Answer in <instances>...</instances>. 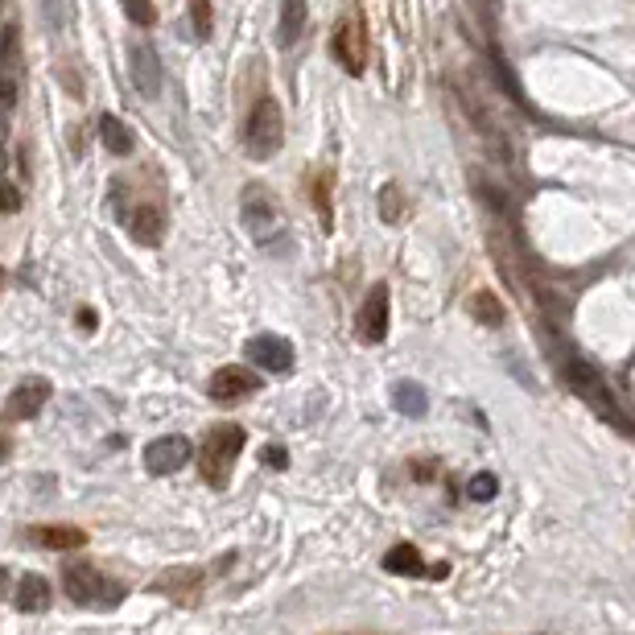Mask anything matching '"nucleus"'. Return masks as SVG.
I'll use <instances>...</instances> for the list:
<instances>
[{"instance_id":"obj_13","label":"nucleus","mask_w":635,"mask_h":635,"mask_svg":"<svg viewBox=\"0 0 635 635\" xmlns=\"http://www.w3.org/2000/svg\"><path fill=\"white\" fill-rule=\"evenodd\" d=\"M128 78H132V87L137 95L145 99H157L161 95V59H157L153 46H128Z\"/></svg>"},{"instance_id":"obj_34","label":"nucleus","mask_w":635,"mask_h":635,"mask_svg":"<svg viewBox=\"0 0 635 635\" xmlns=\"http://www.w3.org/2000/svg\"><path fill=\"white\" fill-rule=\"evenodd\" d=\"M0 594H9V569H0Z\"/></svg>"},{"instance_id":"obj_27","label":"nucleus","mask_w":635,"mask_h":635,"mask_svg":"<svg viewBox=\"0 0 635 635\" xmlns=\"http://www.w3.org/2000/svg\"><path fill=\"white\" fill-rule=\"evenodd\" d=\"M190 21H195L198 38H211V21H215V13H211V0H190Z\"/></svg>"},{"instance_id":"obj_20","label":"nucleus","mask_w":635,"mask_h":635,"mask_svg":"<svg viewBox=\"0 0 635 635\" xmlns=\"http://www.w3.org/2000/svg\"><path fill=\"white\" fill-rule=\"evenodd\" d=\"M467 310H470V318H479L483 326H503V322H508L503 302H499L491 289H475V294H470V302H467Z\"/></svg>"},{"instance_id":"obj_15","label":"nucleus","mask_w":635,"mask_h":635,"mask_svg":"<svg viewBox=\"0 0 635 635\" xmlns=\"http://www.w3.org/2000/svg\"><path fill=\"white\" fill-rule=\"evenodd\" d=\"M21 537L30 540L38 549H50V553H70V549H83L87 545V532L75 524H30Z\"/></svg>"},{"instance_id":"obj_32","label":"nucleus","mask_w":635,"mask_h":635,"mask_svg":"<svg viewBox=\"0 0 635 635\" xmlns=\"http://www.w3.org/2000/svg\"><path fill=\"white\" fill-rule=\"evenodd\" d=\"M78 326H83V331H95V310L83 305V310H78Z\"/></svg>"},{"instance_id":"obj_9","label":"nucleus","mask_w":635,"mask_h":635,"mask_svg":"<svg viewBox=\"0 0 635 635\" xmlns=\"http://www.w3.org/2000/svg\"><path fill=\"white\" fill-rule=\"evenodd\" d=\"M190 458H195V449H190V441L182 433H166V438H157L145 446V470L153 479H166V475L182 470Z\"/></svg>"},{"instance_id":"obj_21","label":"nucleus","mask_w":635,"mask_h":635,"mask_svg":"<svg viewBox=\"0 0 635 635\" xmlns=\"http://www.w3.org/2000/svg\"><path fill=\"white\" fill-rule=\"evenodd\" d=\"M392 404L404 413V417H425L430 413V396H425V388L413 380H401L396 388H392Z\"/></svg>"},{"instance_id":"obj_7","label":"nucleus","mask_w":635,"mask_h":635,"mask_svg":"<svg viewBox=\"0 0 635 635\" xmlns=\"http://www.w3.org/2000/svg\"><path fill=\"white\" fill-rule=\"evenodd\" d=\"M240 219H244L248 235H252L256 244H268V240L277 235V227H281V211H277V198L268 195L260 182H252V186L244 190V198H240Z\"/></svg>"},{"instance_id":"obj_4","label":"nucleus","mask_w":635,"mask_h":635,"mask_svg":"<svg viewBox=\"0 0 635 635\" xmlns=\"http://www.w3.org/2000/svg\"><path fill=\"white\" fill-rule=\"evenodd\" d=\"M248 433L244 425H235V421H223V425H211L203 438V449H198V479L206 487L223 491L231 483V470L240 462V449H244Z\"/></svg>"},{"instance_id":"obj_3","label":"nucleus","mask_w":635,"mask_h":635,"mask_svg":"<svg viewBox=\"0 0 635 635\" xmlns=\"http://www.w3.org/2000/svg\"><path fill=\"white\" fill-rule=\"evenodd\" d=\"M62 590L75 606H87V611H112L128 598V590L120 586L116 577H108L95 561L87 558H67L62 561Z\"/></svg>"},{"instance_id":"obj_23","label":"nucleus","mask_w":635,"mask_h":635,"mask_svg":"<svg viewBox=\"0 0 635 635\" xmlns=\"http://www.w3.org/2000/svg\"><path fill=\"white\" fill-rule=\"evenodd\" d=\"M404 215H409V203H404V190L396 186V182H388V186L380 190V219L388 227H401Z\"/></svg>"},{"instance_id":"obj_5","label":"nucleus","mask_w":635,"mask_h":635,"mask_svg":"<svg viewBox=\"0 0 635 635\" xmlns=\"http://www.w3.org/2000/svg\"><path fill=\"white\" fill-rule=\"evenodd\" d=\"M285 145V116H281V104L273 95H260L248 112V124H244V149L252 161H268L277 157Z\"/></svg>"},{"instance_id":"obj_10","label":"nucleus","mask_w":635,"mask_h":635,"mask_svg":"<svg viewBox=\"0 0 635 635\" xmlns=\"http://www.w3.org/2000/svg\"><path fill=\"white\" fill-rule=\"evenodd\" d=\"M355 334H359V342H367V347L388 339V285L384 281H376L372 294L363 297L359 318H355Z\"/></svg>"},{"instance_id":"obj_19","label":"nucleus","mask_w":635,"mask_h":635,"mask_svg":"<svg viewBox=\"0 0 635 635\" xmlns=\"http://www.w3.org/2000/svg\"><path fill=\"white\" fill-rule=\"evenodd\" d=\"M99 141H104V149H108L112 157H128L137 149V132L120 116H99Z\"/></svg>"},{"instance_id":"obj_6","label":"nucleus","mask_w":635,"mask_h":635,"mask_svg":"<svg viewBox=\"0 0 635 635\" xmlns=\"http://www.w3.org/2000/svg\"><path fill=\"white\" fill-rule=\"evenodd\" d=\"M331 54L347 75L359 78L367 70V25H363L359 13H347V17L334 25V38H331Z\"/></svg>"},{"instance_id":"obj_31","label":"nucleus","mask_w":635,"mask_h":635,"mask_svg":"<svg viewBox=\"0 0 635 635\" xmlns=\"http://www.w3.org/2000/svg\"><path fill=\"white\" fill-rule=\"evenodd\" d=\"M413 475H417V483H433V475H438V458H417L413 462Z\"/></svg>"},{"instance_id":"obj_36","label":"nucleus","mask_w":635,"mask_h":635,"mask_svg":"<svg viewBox=\"0 0 635 635\" xmlns=\"http://www.w3.org/2000/svg\"><path fill=\"white\" fill-rule=\"evenodd\" d=\"M0 285H5V268H0Z\"/></svg>"},{"instance_id":"obj_35","label":"nucleus","mask_w":635,"mask_h":635,"mask_svg":"<svg viewBox=\"0 0 635 635\" xmlns=\"http://www.w3.org/2000/svg\"><path fill=\"white\" fill-rule=\"evenodd\" d=\"M5 449H9V441H5V438H0V458H5Z\"/></svg>"},{"instance_id":"obj_11","label":"nucleus","mask_w":635,"mask_h":635,"mask_svg":"<svg viewBox=\"0 0 635 635\" xmlns=\"http://www.w3.org/2000/svg\"><path fill=\"white\" fill-rule=\"evenodd\" d=\"M256 388H260V376H252L248 367H240V363H223V367H215V376L206 380L211 401H219V404L244 401V396H252Z\"/></svg>"},{"instance_id":"obj_33","label":"nucleus","mask_w":635,"mask_h":635,"mask_svg":"<svg viewBox=\"0 0 635 635\" xmlns=\"http://www.w3.org/2000/svg\"><path fill=\"white\" fill-rule=\"evenodd\" d=\"M446 574H449L446 561H438V566H425V577H433V582H438V577H446Z\"/></svg>"},{"instance_id":"obj_26","label":"nucleus","mask_w":635,"mask_h":635,"mask_svg":"<svg viewBox=\"0 0 635 635\" xmlns=\"http://www.w3.org/2000/svg\"><path fill=\"white\" fill-rule=\"evenodd\" d=\"M120 9H124V17L132 21V25H141V30L157 25V9H153V0H120Z\"/></svg>"},{"instance_id":"obj_22","label":"nucleus","mask_w":635,"mask_h":635,"mask_svg":"<svg viewBox=\"0 0 635 635\" xmlns=\"http://www.w3.org/2000/svg\"><path fill=\"white\" fill-rule=\"evenodd\" d=\"M331 169H322V174L310 182V198L313 206H318V219H322V231H334V206H331Z\"/></svg>"},{"instance_id":"obj_28","label":"nucleus","mask_w":635,"mask_h":635,"mask_svg":"<svg viewBox=\"0 0 635 635\" xmlns=\"http://www.w3.org/2000/svg\"><path fill=\"white\" fill-rule=\"evenodd\" d=\"M260 462L264 467H273V470H285L289 467V449H285L281 441H268V446L260 449Z\"/></svg>"},{"instance_id":"obj_25","label":"nucleus","mask_w":635,"mask_h":635,"mask_svg":"<svg viewBox=\"0 0 635 635\" xmlns=\"http://www.w3.org/2000/svg\"><path fill=\"white\" fill-rule=\"evenodd\" d=\"M467 495H470V503H491V499L499 495V479L491 470H483V475H475V479L467 483Z\"/></svg>"},{"instance_id":"obj_18","label":"nucleus","mask_w":635,"mask_h":635,"mask_svg":"<svg viewBox=\"0 0 635 635\" xmlns=\"http://www.w3.org/2000/svg\"><path fill=\"white\" fill-rule=\"evenodd\" d=\"M384 574H396V577H425V558H421L417 545H392L384 553Z\"/></svg>"},{"instance_id":"obj_14","label":"nucleus","mask_w":635,"mask_h":635,"mask_svg":"<svg viewBox=\"0 0 635 635\" xmlns=\"http://www.w3.org/2000/svg\"><path fill=\"white\" fill-rule=\"evenodd\" d=\"M50 380H41V376H33V380H21L17 388L9 392V401H5V417L9 421H30L41 413V404L50 401Z\"/></svg>"},{"instance_id":"obj_24","label":"nucleus","mask_w":635,"mask_h":635,"mask_svg":"<svg viewBox=\"0 0 635 635\" xmlns=\"http://www.w3.org/2000/svg\"><path fill=\"white\" fill-rule=\"evenodd\" d=\"M0 70H13V75L21 70V25L13 21L0 30Z\"/></svg>"},{"instance_id":"obj_17","label":"nucleus","mask_w":635,"mask_h":635,"mask_svg":"<svg viewBox=\"0 0 635 635\" xmlns=\"http://www.w3.org/2000/svg\"><path fill=\"white\" fill-rule=\"evenodd\" d=\"M305 21H310V5L305 0H281V25H277V46L289 50L302 41Z\"/></svg>"},{"instance_id":"obj_2","label":"nucleus","mask_w":635,"mask_h":635,"mask_svg":"<svg viewBox=\"0 0 635 635\" xmlns=\"http://www.w3.org/2000/svg\"><path fill=\"white\" fill-rule=\"evenodd\" d=\"M112 206H116L120 223L128 227V235L137 244L157 248L166 240V203H161V195H145L128 177H116L112 182Z\"/></svg>"},{"instance_id":"obj_8","label":"nucleus","mask_w":635,"mask_h":635,"mask_svg":"<svg viewBox=\"0 0 635 635\" xmlns=\"http://www.w3.org/2000/svg\"><path fill=\"white\" fill-rule=\"evenodd\" d=\"M206 582H211V569L206 566H174V569H161V574L153 577V590L174 598V603H182V606H198Z\"/></svg>"},{"instance_id":"obj_29","label":"nucleus","mask_w":635,"mask_h":635,"mask_svg":"<svg viewBox=\"0 0 635 635\" xmlns=\"http://www.w3.org/2000/svg\"><path fill=\"white\" fill-rule=\"evenodd\" d=\"M13 104H17V75L0 70V112H9Z\"/></svg>"},{"instance_id":"obj_16","label":"nucleus","mask_w":635,"mask_h":635,"mask_svg":"<svg viewBox=\"0 0 635 635\" xmlns=\"http://www.w3.org/2000/svg\"><path fill=\"white\" fill-rule=\"evenodd\" d=\"M13 603H17L21 615H46L50 603H54V590H50V582L41 574H25L17 582V594H13Z\"/></svg>"},{"instance_id":"obj_1","label":"nucleus","mask_w":635,"mask_h":635,"mask_svg":"<svg viewBox=\"0 0 635 635\" xmlns=\"http://www.w3.org/2000/svg\"><path fill=\"white\" fill-rule=\"evenodd\" d=\"M540 339H545V355L549 363H553V372H558V380L566 384L569 392H574L577 401L586 404L594 417H603L606 425L615 433H623V438H631V421H627L623 404L615 401V392L606 388L603 372H598L594 363H586L582 355L574 351V342H566L558 331H549L545 322H540Z\"/></svg>"},{"instance_id":"obj_12","label":"nucleus","mask_w":635,"mask_h":635,"mask_svg":"<svg viewBox=\"0 0 635 635\" xmlns=\"http://www.w3.org/2000/svg\"><path fill=\"white\" fill-rule=\"evenodd\" d=\"M248 359H252L260 372L285 376L294 367V342L281 339V334H256V339H248Z\"/></svg>"},{"instance_id":"obj_30","label":"nucleus","mask_w":635,"mask_h":635,"mask_svg":"<svg viewBox=\"0 0 635 635\" xmlns=\"http://www.w3.org/2000/svg\"><path fill=\"white\" fill-rule=\"evenodd\" d=\"M0 211H5V215H13V211H21V190L13 186L9 177H0Z\"/></svg>"}]
</instances>
